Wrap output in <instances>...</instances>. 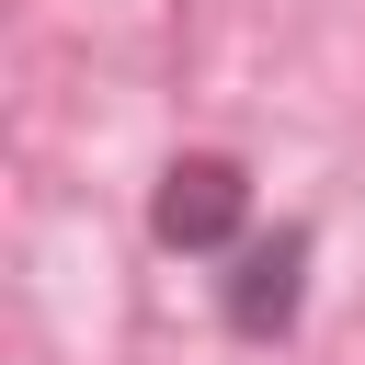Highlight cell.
Segmentation results:
<instances>
[{
	"mask_svg": "<svg viewBox=\"0 0 365 365\" xmlns=\"http://www.w3.org/2000/svg\"><path fill=\"white\" fill-rule=\"evenodd\" d=\"M240 217H251V171L228 148H182L160 182H148V240L182 251V262H228L240 251Z\"/></svg>",
	"mask_w": 365,
	"mask_h": 365,
	"instance_id": "obj_1",
	"label": "cell"
},
{
	"mask_svg": "<svg viewBox=\"0 0 365 365\" xmlns=\"http://www.w3.org/2000/svg\"><path fill=\"white\" fill-rule=\"evenodd\" d=\"M308 251H319V240H308L297 217H285L274 240H240L228 274H217V319H228L240 342H285L297 308H308Z\"/></svg>",
	"mask_w": 365,
	"mask_h": 365,
	"instance_id": "obj_2",
	"label": "cell"
}]
</instances>
